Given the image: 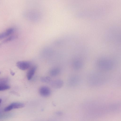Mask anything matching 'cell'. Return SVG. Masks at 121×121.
<instances>
[{"instance_id":"obj_17","label":"cell","mask_w":121,"mask_h":121,"mask_svg":"<svg viewBox=\"0 0 121 121\" xmlns=\"http://www.w3.org/2000/svg\"><path fill=\"white\" fill-rule=\"evenodd\" d=\"M11 74H12V75H14V73H13V72H11Z\"/></svg>"},{"instance_id":"obj_13","label":"cell","mask_w":121,"mask_h":121,"mask_svg":"<svg viewBox=\"0 0 121 121\" xmlns=\"http://www.w3.org/2000/svg\"><path fill=\"white\" fill-rule=\"evenodd\" d=\"M41 81L43 82L48 83L50 82L51 80V78L48 77H43L40 78Z\"/></svg>"},{"instance_id":"obj_16","label":"cell","mask_w":121,"mask_h":121,"mask_svg":"<svg viewBox=\"0 0 121 121\" xmlns=\"http://www.w3.org/2000/svg\"><path fill=\"white\" fill-rule=\"evenodd\" d=\"M1 102H2V99H0V105L1 103Z\"/></svg>"},{"instance_id":"obj_8","label":"cell","mask_w":121,"mask_h":121,"mask_svg":"<svg viewBox=\"0 0 121 121\" xmlns=\"http://www.w3.org/2000/svg\"><path fill=\"white\" fill-rule=\"evenodd\" d=\"M51 85L53 88H60L63 86V82L61 79H56L52 81L51 83Z\"/></svg>"},{"instance_id":"obj_18","label":"cell","mask_w":121,"mask_h":121,"mask_svg":"<svg viewBox=\"0 0 121 121\" xmlns=\"http://www.w3.org/2000/svg\"><path fill=\"white\" fill-rule=\"evenodd\" d=\"M2 44L1 43L0 44V46H1V45Z\"/></svg>"},{"instance_id":"obj_3","label":"cell","mask_w":121,"mask_h":121,"mask_svg":"<svg viewBox=\"0 0 121 121\" xmlns=\"http://www.w3.org/2000/svg\"><path fill=\"white\" fill-rule=\"evenodd\" d=\"M72 65L74 69L76 70H78L81 69L83 67V63L81 59L77 58L73 60Z\"/></svg>"},{"instance_id":"obj_5","label":"cell","mask_w":121,"mask_h":121,"mask_svg":"<svg viewBox=\"0 0 121 121\" xmlns=\"http://www.w3.org/2000/svg\"><path fill=\"white\" fill-rule=\"evenodd\" d=\"M17 66L20 69L25 70L28 69L30 66V63L29 62L26 61H20L16 63Z\"/></svg>"},{"instance_id":"obj_9","label":"cell","mask_w":121,"mask_h":121,"mask_svg":"<svg viewBox=\"0 0 121 121\" xmlns=\"http://www.w3.org/2000/svg\"><path fill=\"white\" fill-rule=\"evenodd\" d=\"M13 28L8 29L5 31L0 34V40L6 38L12 34L14 31Z\"/></svg>"},{"instance_id":"obj_4","label":"cell","mask_w":121,"mask_h":121,"mask_svg":"<svg viewBox=\"0 0 121 121\" xmlns=\"http://www.w3.org/2000/svg\"><path fill=\"white\" fill-rule=\"evenodd\" d=\"M24 104L20 102H14L6 107L4 109L5 112L9 111L13 109H17L23 107Z\"/></svg>"},{"instance_id":"obj_12","label":"cell","mask_w":121,"mask_h":121,"mask_svg":"<svg viewBox=\"0 0 121 121\" xmlns=\"http://www.w3.org/2000/svg\"><path fill=\"white\" fill-rule=\"evenodd\" d=\"M10 88V86L7 84H0V91L8 89Z\"/></svg>"},{"instance_id":"obj_2","label":"cell","mask_w":121,"mask_h":121,"mask_svg":"<svg viewBox=\"0 0 121 121\" xmlns=\"http://www.w3.org/2000/svg\"><path fill=\"white\" fill-rule=\"evenodd\" d=\"M105 80L104 76L99 73H95L89 77L88 82L91 86H97L103 84Z\"/></svg>"},{"instance_id":"obj_14","label":"cell","mask_w":121,"mask_h":121,"mask_svg":"<svg viewBox=\"0 0 121 121\" xmlns=\"http://www.w3.org/2000/svg\"><path fill=\"white\" fill-rule=\"evenodd\" d=\"M16 38V36H10L4 40L2 41L1 43L2 44L11 41L14 39Z\"/></svg>"},{"instance_id":"obj_1","label":"cell","mask_w":121,"mask_h":121,"mask_svg":"<svg viewBox=\"0 0 121 121\" xmlns=\"http://www.w3.org/2000/svg\"><path fill=\"white\" fill-rule=\"evenodd\" d=\"M114 64L111 59L106 57L101 58L98 60L96 63L97 67L99 69L108 71L113 69Z\"/></svg>"},{"instance_id":"obj_11","label":"cell","mask_w":121,"mask_h":121,"mask_svg":"<svg viewBox=\"0 0 121 121\" xmlns=\"http://www.w3.org/2000/svg\"><path fill=\"white\" fill-rule=\"evenodd\" d=\"M60 70L58 68H55L51 69L49 72L50 75L52 76H55L58 75L60 73Z\"/></svg>"},{"instance_id":"obj_6","label":"cell","mask_w":121,"mask_h":121,"mask_svg":"<svg viewBox=\"0 0 121 121\" xmlns=\"http://www.w3.org/2000/svg\"><path fill=\"white\" fill-rule=\"evenodd\" d=\"M81 81V78L78 76L74 75L69 79V84L71 86H77L80 84Z\"/></svg>"},{"instance_id":"obj_15","label":"cell","mask_w":121,"mask_h":121,"mask_svg":"<svg viewBox=\"0 0 121 121\" xmlns=\"http://www.w3.org/2000/svg\"><path fill=\"white\" fill-rule=\"evenodd\" d=\"M8 79L7 78H0V84H7Z\"/></svg>"},{"instance_id":"obj_7","label":"cell","mask_w":121,"mask_h":121,"mask_svg":"<svg viewBox=\"0 0 121 121\" xmlns=\"http://www.w3.org/2000/svg\"><path fill=\"white\" fill-rule=\"evenodd\" d=\"M39 92L41 96L44 97H47L50 95L51 91L50 89L45 86L41 87L39 89Z\"/></svg>"},{"instance_id":"obj_10","label":"cell","mask_w":121,"mask_h":121,"mask_svg":"<svg viewBox=\"0 0 121 121\" xmlns=\"http://www.w3.org/2000/svg\"><path fill=\"white\" fill-rule=\"evenodd\" d=\"M36 69L35 66H33L31 67L28 71L27 73V77L28 80H30L34 75Z\"/></svg>"}]
</instances>
